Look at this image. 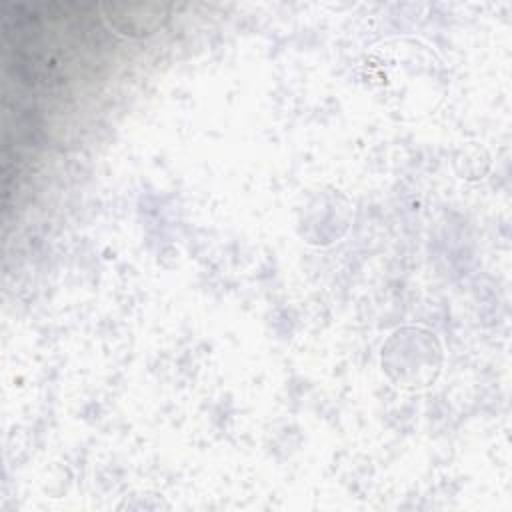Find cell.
<instances>
[{
    "mask_svg": "<svg viewBox=\"0 0 512 512\" xmlns=\"http://www.w3.org/2000/svg\"><path fill=\"white\" fill-rule=\"evenodd\" d=\"M108 22L124 34H148L164 18L160 4H132V6H106Z\"/></svg>",
    "mask_w": 512,
    "mask_h": 512,
    "instance_id": "obj_1",
    "label": "cell"
}]
</instances>
